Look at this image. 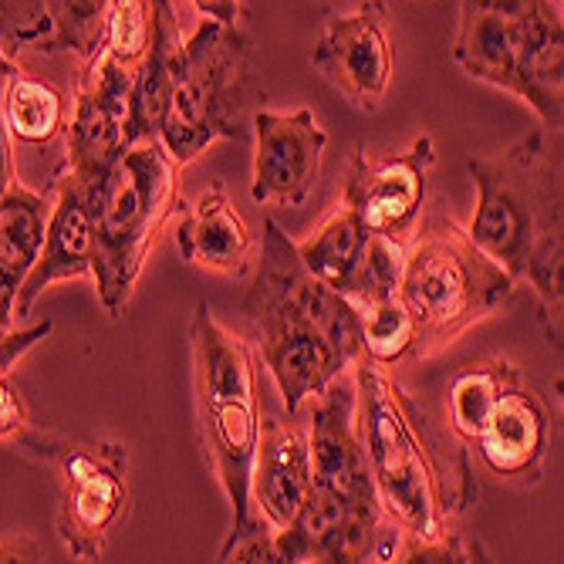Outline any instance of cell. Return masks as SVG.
<instances>
[{
    "instance_id": "6da1fadb",
    "label": "cell",
    "mask_w": 564,
    "mask_h": 564,
    "mask_svg": "<svg viewBox=\"0 0 564 564\" xmlns=\"http://www.w3.org/2000/svg\"><path fill=\"white\" fill-rule=\"evenodd\" d=\"M351 366L355 423L369 456L379 507L402 531L392 561H487L480 547L449 528L474 497L449 484L416 399L372 358L358 355Z\"/></svg>"
},
{
    "instance_id": "7a4b0ae2",
    "label": "cell",
    "mask_w": 564,
    "mask_h": 564,
    "mask_svg": "<svg viewBox=\"0 0 564 564\" xmlns=\"http://www.w3.org/2000/svg\"><path fill=\"white\" fill-rule=\"evenodd\" d=\"M193 366L203 449H207L214 474L234 507V531L220 551V561L271 564L274 531L250 500L253 449H258L261 433L258 355L247 338L214 315L207 301L196 307L193 318Z\"/></svg>"
},
{
    "instance_id": "3957f363",
    "label": "cell",
    "mask_w": 564,
    "mask_h": 564,
    "mask_svg": "<svg viewBox=\"0 0 564 564\" xmlns=\"http://www.w3.org/2000/svg\"><path fill=\"white\" fill-rule=\"evenodd\" d=\"M180 170L160 139H139L126 145L95 193L91 278L109 318L126 312L152 247L183 207Z\"/></svg>"
},
{
    "instance_id": "277c9868",
    "label": "cell",
    "mask_w": 564,
    "mask_h": 564,
    "mask_svg": "<svg viewBox=\"0 0 564 564\" xmlns=\"http://www.w3.org/2000/svg\"><path fill=\"white\" fill-rule=\"evenodd\" d=\"M510 278L494 258L470 240L467 227L456 220H433L405 243L399 271V301L413 315L416 345L413 358L433 355L490 318L514 294Z\"/></svg>"
},
{
    "instance_id": "5b68a950",
    "label": "cell",
    "mask_w": 564,
    "mask_h": 564,
    "mask_svg": "<svg viewBox=\"0 0 564 564\" xmlns=\"http://www.w3.org/2000/svg\"><path fill=\"white\" fill-rule=\"evenodd\" d=\"M253 98V41L237 21L203 18L183 37L160 142L186 166L217 139H240Z\"/></svg>"
},
{
    "instance_id": "8992f818",
    "label": "cell",
    "mask_w": 564,
    "mask_h": 564,
    "mask_svg": "<svg viewBox=\"0 0 564 564\" xmlns=\"http://www.w3.org/2000/svg\"><path fill=\"white\" fill-rule=\"evenodd\" d=\"M467 170L477 183V210L467 234L487 258L521 281L538 240L564 230L561 156H554L544 132H531L494 156H470Z\"/></svg>"
},
{
    "instance_id": "52a82bcc",
    "label": "cell",
    "mask_w": 564,
    "mask_h": 564,
    "mask_svg": "<svg viewBox=\"0 0 564 564\" xmlns=\"http://www.w3.org/2000/svg\"><path fill=\"white\" fill-rule=\"evenodd\" d=\"M243 315L253 335L268 332H315L351 366L362 355V318L358 307L322 278L307 271L297 243L278 220H264L261 234V271L253 278Z\"/></svg>"
},
{
    "instance_id": "ba28073f",
    "label": "cell",
    "mask_w": 564,
    "mask_h": 564,
    "mask_svg": "<svg viewBox=\"0 0 564 564\" xmlns=\"http://www.w3.org/2000/svg\"><path fill=\"white\" fill-rule=\"evenodd\" d=\"M62 474L58 534L75 561H98L119 524L129 487V453L122 443H68L51 440L47 453Z\"/></svg>"
},
{
    "instance_id": "9c48e42d",
    "label": "cell",
    "mask_w": 564,
    "mask_h": 564,
    "mask_svg": "<svg viewBox=\"0 0 564 564\" xmlns=\"http://www.w3.org/2000/svg\"><path fill=\"white\" fill-rule=\"evenodd\" d=\"M433 163L436 149L426 132L402 152H372L358 145L341 207H348L369 234H386L409 243L423 217Z\"/></svg>"
},
{
    "instance_id": "30bf717a",
    "label": "cell",
    "mask_w": 564,
    "mask_h": 564,
    "mask_svg": "<svg viewBox=\"0 0 564 564\" xmlns=\"http://www.w3.org/2000/svg\"><path fill=\"white\" fill-rule=\"evenodd\" d=\"M132 72L122 68L106 47H98L85 65L75 91V109L65 122V166L91 193L109 176L112 163L126 152Z\"/></svg>"
},
{
    "instance_id": "8fae6325",
    "label": "cell",
    "mask_w": 564,
    "mask_h": 564,
    "mask_svg": "<svg viewBox=\"0 0 564 564\" xmlns=\"http://www.w3.org/2000/svg\"><path fill=\"white\" fill-rule=\"evenodd\" d=\"M312 65L358 112H379L395 68L382 0H366L351 14H335L312 51Z\"/></svg>"
},
{
    "instance_id": "7c38bea8",
    "label": "cell",
    "mask_w": 564,
    "mask_h": 564,
    "mask_svg": "<svg viewBox=\"0 0 564 564\" xmlns=\"http://www.w3.org/2000/svg\"><path fill=\"white\" fill-rule=\"evenodd\" d=\"M253 203L304 207L322 176L328 132L312 109L253 112Z\"/></svg>"
},
{
    "instance_id": "4fadbf2b",
    "label": "cell",
    "mask_w": 564,
    "mask_h": 564,
    "mask_svg": "<svg viewBox=\"0 0 564 564\" xmlns=\"http://www.w3.org/2000/svg\"><path fill=\"white\" fill-rule=\"evenodd\" d=\"M382 531V514L348 507L338 494L315 484L307 487L297 514L271 538V564H355L372 561Z\"/></svg>"
},
{
    "instance_id": "5bb4252c",
    "label": "cell",
    "mask_w": 564,
    "mask_h": 564,
    "mask_svg": "<svg viewBox=\"0 0 564 564\" xmlns=\"http://www.w3.org/2000/svg\"><path fill=\"white\" fill-rule=\"evenodd\" d=\"M91 258H95V193L78 176L62 170L55 180V199H51L41 253L14 301V322H24L31 315L34 301L51 284L91 278Z\"/></svg>"
},
{
    "instance_id": "9a60e30c",
    "label": "cell",
    "mask_w": 564,
    "mask_h": 564,
    "mask_svg": "<svg viewBox=\"0 0 564 564\" xmlns=\"http://www.w3.org/2000/svg\"><path fill=\"white\" fill-rule=\"evenodd\" d=\"M312 480L338 494L348 507L366 510V514H382L376 480L369 470V456L358 436L355 423V392L332 382L315 405L312 416Z\"/></svg>"
},
{
    "instance_id": "2e32d148",
    "label": "cell",
    "mask_w": 564,
    "mask_h": 564,
    "mask_svg": "<svg viewBox=\"0 0 564 564\" xmlns=\"http://www.w3.org/2000/svg\"><path fill=\"white\" fill-rule=\"evenodd\" d=\"M531 0H459L453 62L474 82L518 95V62Z\"/></svg>"
},
{
    "instance_id": "e0dca14e",
    "label": "cell",
    "mask_w": 564,
    "mask_h": 564,
    "mask_svg": "<svg viewBox=\"0 0 564 564\" xmlns=\"http://www.w3.org/2000/svg\"><path fill=\"white\" fill-rule=\"evenodd\" d=\"M551 443V413L534 389L521 379L507 386L490 409V416L474 443L484 467L500 480L538 484L544 474V456Z\"/></svg>"
},
{
    "instance_id": "ac0fdd59",
    "label": "cell",
    "mask_w": 564,
    "mask_h": 564,
    "mask_svg": "<svg viewBox=\"0 0 564 564\" xmlns=\"http://www.w3.org/2000/svg\"><path fill=\"white\" fill-rule=\"evenodd\" d=\"M307 487H312V446H307V436L281 416H268L258 433V449H253L250 500L258 507V514L271 524V531L291 524Z\"/></svg>"
},
{
    "instance_id": "d6986e66",
    "label": "cell",
    "mask_w": 564,
    "mask_h": 564,
    "mask_svg": "<svg viewBox=\"0 0 564 564\" xmlns=\"http://www.w3.org/2000/svg\"><path fill=\"white\" fill-rule=\"evenodd\" d=\"M176 243L193 268L227 278H243L253 253V234L230 203L224 183H214L193 207H186V217L176 227Z\"/></svg>"
},
{
    "instance_id": "ffe728a7",
    "label": "cell",
    "mask_w": 564,
    "mask_h": 564,
    "mask_svg": "<svg viewBox=\"0 0 564 564\" xmlns=\"http://www.w3.org/2000/svg\"><path fill=\"white\" fill-rule=\"evenodd\" d=\"M183 47L180 18L170 0H152V34L149 51L132 72L129 88V119H126V142L139 139H160V129L170 112V95H173V72Z\"/></svg>"
},
{
    "instance_id": "44dd1931",
    "label": "cell",
    "mask_w": 564,
    "mask_h": 564,
    "mask_svg": "<svg viewBox=\"0 0 564 564\" xmlns=\"http://www.w3.org/2000/svg\"><path fill=\"white\" fill-rule=\"evenodd\" d=\"M518 98L541 116L547 129L564 122V21L561 0H531L528 31L518 62Z\"/></svg>"
},
{
    "instance_id": "7402d4cb",
    "label": "cell",
    "mask_w": 564,
    "mask_h": 564,
    "mask_svg": "<svg viewBox=\"0 0 564 564\" xmlns=\"http://www.w3.org/2000/svg\"><path fill=\"white\" fill-rule=\"evenodd\" d=\"M47 214L51 199L18 180L0 196V338L14 328V301L41 253Z\"/></svg>"
},
{
    "instance_id": "603a6c76",
    "label": "cell",
    "mask_w": 564,
    "mask_h": 564,
    "mask_svg": "<svg viewBox=\"0 0 564 564\" xmlns=\"http://www.w3.org/2000/svg\"><path fill=\"white\" fill-rule=\"evenodd\" d=\"M258 345L291 416L301 413L307 399H318L348 369L345 358L315 332H268L258 335Z\"/></svg>"
},
{
    "instance_id": "cb8c5ba5",
    "label": "cell",
    "mask_w": 564,
    "mask_h": 564,
    "mask_svg": "<svg viewBox=\"0 0 564 564\" xmlns=\"http://www.w3.org/2000/svg\"><path fill=\"white\" fill-rule=\"evenodd\" d=\"M521 376L518 369L503 362V358H484V362L464 366L449 379L446 392V420L459 446H474L490 409L497 405L500 392L507 386H514Z\"/></svg>"
},
{
    "instance_id": "d4e9b609",
    "label": "cell",
    "mask_w": 564,
    "mask_h": 564,
    "mask_svg": "<svg viewBox=\"0 0 564 564\" xmlns=\"http://www.w3.org/2000/svg\"><path fill=\"white\" fill-rule=\"evenodd\" d=\"M4 122L11 139H21L28 145H51L58 135H65L68 109L65 95L14 65L8 85H4Z\"/></svg>"
},
{
    "instance_id": "484cf974",
    "label": "cell",
    "mask_w": 564,
    "mask_h": 564,
    "mask_svg": "<svg viewBox=\"0 0 564 564\" xmlns=\"http://www.w3.org/2000/svg\"><path fill=\"white\" fill-rule=\"evenodd\" d=\"M366 237L369 230L358 224V217L348 207H338L315 237L297 243V253L307 264V271L348 297L358 261H362V250H366Z\"/></svg>"
},
{
    "instance_id": "4316f807",
    "label": "cell",
    "mask_w": 564,
    "mask_h": 564,
    "mask_svg": "<svg viewBox=\"0 0 564 564\" xmlns=\"http://www.w3.org/2000/svg\"><path fill=\"white\" fill-rule=\"evenodd\" d=\"M521 281H531L538 297V322L551 348L564 341V230H551L538 240L524 264Z\"/></svg>"
},
{
    "instance_id": "83f0119b",
    "label": "cell",
    "mask_w": 564,
    "mask_h": 564,
    "mask_svg": "<svg viewBox=\"0 0 564 564\" xmlns=\"http://www.w3.org/2000/svg\"><path fill=\"white\" fill-rule=\"evenodd\" d=\"M362 318V355L372 358L376 366H395L413 358L416 345V325L413 315L405 312L399 294H386L366 304H355Z\"/></svg>"
},
{
    "instance_id": "f1b7e54d",
    "label": "cell",
    "mask_w": 564,
    "mask_h": 564,
    "mask_svg": "<svg viewBox=\"0 0 564 564\" xmlns=\"http://www.w3.org/2000/svg\"><path fill=\"white\" fill-rule=\"evenodd\" d=\"M109 0H47L51 34L41 51H72L78 58H91L106 34Z\"/></svg>"
},
{
    "instance_id": "f546056e",
    "label": "cell",
    "mask_w": 564,
    "mask_h": 564,
    "mask_svg": "<svg viewBox=\"0 0 564 564\" xmlns=\"http://www.w3.org/2000/svg\"><path fill=\"white\" fill-rule=\"evenodd\" d=\"M149 34H152V0H109L101 47L122 68L129 72L139 68V62L149 51Z\"/></svg>"
},
{
    "instance_id": "4dcf8cb0",
    "label": "cell",
    "mask_w": 564,
    "mask_h": 564,
    "mask_svg": "<svg viewBox=\"0 0 564 564\" xmlns=\"http://www.w3.org/2000/svg\"><path fill=\"white\" fill-rule=\"evenodd\" d=\"M402 258H405V243L402 240L386 237V234H369L362 261H358V271H355V281H351L348 301L351 304H366V301L395 294Z\"/></svg>"
},
{
    "instance_id": "1f68e13d",
    "label": "cell",
    "mask_w": 564,
    "mask_h": 564,
    "mask_svg": "<svg viewBox=\"0 0 564 564\" xmlns=\"http://www.w3.org/2000/svg\"><path fill=\"white\" fill-rule=\"evenodd\" d=\"M47 34V0H0V47L8 55L24 47H41Z\"/></svg>"
},
{
    "instance_id": "d6a6232c",
    "label": "cell",
    "mask_w": 564,
    "mask_h": 564,
    "mask_svg": "<svg viewBox=\"0 0 564 564\" xmlns=\"http://www.w3.org/2000/svg\"><path fill=\"white\" fill-rule=\"evenodd\" d=\"M14 72V58L8 55L4 47H0V101H4V85ZM18 180V170H14V139L8 132V122H4V106H0V196L4 189Z\"/></svg>"
},
{
    "instance_id": "836d02e7",
    "label": "cell",
    "mask_w": 564,
    "mask_h": 564,
    "mask_svg": "<svg viewBox=\"0 0 564 564\" xmlns=\"http://www.w3.org/2000/svg\"><path fill=\"white\" fill-rule=\"evenodd\" d=\"M0 561H41V547L28 534H11L0 541Z\"/></svg>"
},
{
    "instance_id": "e575fe53",
    "label": "cell",
    "mask_w": 564,
    "mask_h": 564,
    "mask_svg": "<svg viewBox=\"0 0 564 564\" xmlns=\"http://www.w3.org/2000/svg\"><path fill=\"white\" fill-rule=\"evenodd\" d=\"M193 8L203 18H217V21H237L240 18V0H193Z\"/></svg>"
}]
</instances>
